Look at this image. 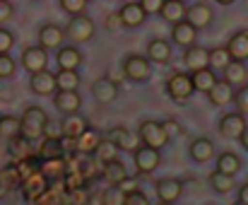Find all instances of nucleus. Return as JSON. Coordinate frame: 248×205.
Returning a JSON list of instances; mask_svg holds the SVG:
<instances>
[{
    "instance_id": "obj_50",
    "label": "nucleus",
    "mask_w": 248,
    "mask_h": 205,
    "mask_svg": "<svg viewBox=\"0 0 248 205\" xmlns=\"http://www.w3.org/2000/svg\"><path fill=\"white\" fill-rule=\"evenodd\" d=\"M138 2L145 10V15H155V12H159V7H162L164 0H138Z\"/></svg>"
},
{
    "instance_id": "obj_51",
    "label": "nucleus",
    "mask_w": 248,
    "mask_h": 205,
    "mask_svg": "<svg viewBox=\"0 0 248 205\" xmlns=\"http://www.w3.org/2000/svg\"><path fill=\"white\" fill-rule=\"evenodd\" d=\"M106 29H108V32H121V29H123V24H121V19H118V12H113V15L106 17Z\"/></svg>"
},
{
    "instance_id": "obj_57",
    "label": "nucleus",
    "mask_w": 248,
    "mask_h": 205,
    "mask_svg": "<svg viewBox=\"0 0 248 205\" xmlns=\"http://www.w3.org/2000/svg\"><path fill=\"white\" fill-rule=\"evenodd\" d=\"M215 2H219V5H234L236 0H215Z\"/></svg>"
},
{
    "instance_id": "obj_43",
    "label": "nucleus",
    "mask_w": 248,
    "mask_h": 205,
    "mask_svg": "<svg viewBox=\"0 0 248 205\" xmlns=\"http://www.w3.org/2000/svg\"><path fill=\"white\" fill-rule=\"evenodd\" d=\"M87 2H89V0H61V10H63V12H68L70 17H75V15H84Z\"/></svg>"
},
{
    "instance_id": "obj_56",
    "label": "nucleus",
    "mask_w": 248,
    "mask_h": 205,
    "mask_svg": "<svg viewBox=\"0 0 248 205\" xmlns=\"http://www.w3.org/2000/svg\"><path fill=\"white\" fill-rule=\"evenodd\" d=\"M7 193H10V191H7V189H5V186H2V184H0V198H5V196H7Z\"/></svg>"
},
{
    "instance_id": "obj_49",
    "label": "nucleus",
    "mask_w": 248,
    "mask_h": 205,
    "mask_svg": "<svg viewBox=\"0 0 248 205\" xmlns=\"http://www.w3.org/2000/svg\"><path fill=\"white\" fill-rule=\"evenodd\" d=\"M12 15H15V7H12L7 0H0V27H2L5 22H10Z\"/></svg>"
},
{
    "instance_id": "obj_30",
    "label": "nucleus",
    "mask_w": 248,
    "mask_h": 205,
    "mask_svg": "<svg viewBox=\"0 0 248 205\" xmlns=\"http://www.w3.org/2000/svg\"><path fill=\"white\" fill-rule=\"evenodd\" d=\"M190 82H193V90H195V92L207 95V92L215 87V82H217V73L210 70V68L195 70V73H190Z\"/></svg>"
},
{
    "instance_id": "obj_37",
    "label": "nucleus",
    "mask_w": 248,
    "mask_h": 205,
    "mask_svg": "<svg viewBox=\"0 0 248 205\" xmlns=\"http://www.w3.org/2000/svg\"><path fill=\"white\" fill-rule=\"evenodd\" d=\"M207 184L217 191V193H232L234 191V186H236V181H234V176H227V174H219V172H212L210 174V179H207Z\"/></svg>"
},
{
    "instance_id": "obj_14",
    "label": "nucleus",
    "mask_w": 248,
    "mask_h": 205,
    "mask_svg": "<svg viewBox=\"0 0 248 205\" xmlns=\"http://www.w3.org/2000/svg\"><path fill=\"white\" fill-rule=\"evenodd\" d=\"M118 19H121L123 29H125V27H128V29H138V27L145 24L147 15H145V10L140 7V2H125V5L118 10Z\"/></svg>"
},
{
    "instance_id": "obj_8",
    "label": "nucleus",
    "mask_w": 248,
    "mask_h": 205,
    "mask_svg": "<svg viewBox=\"0 0 248 205\" xmlns=\"http://www.w3.org/2000/svg\"><path fill=\"white\" fill-rule=\"evenodd\" d=\"M106 140H111V142L116 145V150H125V152H135V150L140 147L138 133H133V130H128V128H123V126L111 128L108 135H106Z\"/></svg>"
},
{
    "instance_id": "obj_32",
    "label": "nucleus",
    "mask_w": 248,
    "mask_h": 205,
    "mask_svg": "<svg viewBox=\"0 0 248 205\" xmlns=\"http://www.w3.org/2000/svg\"><path fill=\"white\" fill-rule=\"evenodd\" d=\"M101 174H104V179H106L111 186H116V184H121V181L128 176V169H125V164H123L121 159H111V162H106V164L101 167Z\"/></svg>"
},
{
    "instance_id": "obj_54",
    "label": "nucleus",
    "mask_w": 248,
    "mask_h": 205,
    "mask_svg": "<svg viewBox=\"0 0 248 205\" xmlns=\"http://www.w3.org/2000/svg\"><path fill=\"white\" fill-rule=\"evenodd\" d=\"M239 203L248 205V184H241V186H239Z\"/></svg>"
},
{
    "instance_id": "obj_42",
    "label": "nucleus",
    "mask_w": 248,
    "mask_h": 205,
    "mask_svg": "<svg viewBox=\"0 0 248 205\" xmlns=\"http://www.w3.org/2000/svg\"><path fill=\"white\" fill-rule=\"evenodd\" d=\"M15 70H17L15 58H12L10 53H0V80L12 78V75H15Z\"/></svg>"
},
{
    "instance_id": "obj_35",
    "label": "nucleus",
    "mask_w": 248,
    "mask_h": 205,
    "mask_svg": "<svg viewBox=\"0 0 248 205\" xmlns=\"http://www.w3.org/2000/svg\"><path fill=\"white\" fill-rule=\"evenodd\" d=\"M61 157H65V152H63L58 138H44V142L39 147V159L46 162V159H61Z\"/></svg>"
},
{
    "instance_id": "obj_3",
    "label": "nucleus",
    "mask_w": 248,
    "mask_h": 205,
    "mask_svg": "<svg viewBox=\"0 0 248 205\" xmlns=\"http://www.w3.org/2000/svg\"><path fill=\"white\" fill-rule=\"evenodd\" d=\"M123 75L125 80H133V82H147L152 78V63L140 56V53H130L123 58Z\"/></svg>"
},
{
    "instance_id": "obj_52",
    "label": "nucleus",
    "mask_w": 248,
    "mask_h": 205,
    "mask_svg": "<svg viewBox=\"0 0 248 205\" xmlns=\"http://www.w3.org/2000/svg\"><path fill=\"white\" fill-rule=\"evenodd\" d=\"M123 193H130V191H138V184H135V179H130V176H125L121 184H116Z\"/></svg>"
},
{
    "instance_id": "obj_1",
    "label": "nucleus",
    "mask_w": 248,
    "mask_h": 205,
    "mask_svg": "<svg viewBox=\"0 0 248 205\" xmlns=\"http://www.w3.org/2000/svg\"><path fill=\"white\" fill-rule=\"evenodd\" d=\"M48 123V116L41 106H27L24 113L19 116V135L29 142L44 138V128Z\"/></svg>"
},
{
    "instance_id": "obj_9",
    "label": "nucleus",
    "mask_w": 248,
    "mask_h": 205,
    "mask_svg": "<svg viewBox=\"0 0 248 205\" xmlns=\"http://www.w3.org/2000/svg\"><path fill=\"white\" fill-rule=\"evenodd\" d=\"M212 19H215V12H212V7H210L207 2H195V5L186 7V22H188L190 27H195V29L210 27Z\"/></svg>"
},
{
    "instance_id": "obj_48",
    "label": "nucleus",
    "mask_w": 248,
    "mask_h": 205,
    "mask_svg": "<svg viewBox=\"0 0 248 205\" xmlns=\"http://www.w3.org/2000/svg\"><path fill=\"white\" fill-rule=\"evenodd\" d=\"M87 203V193H84V186L80 189H73L68 191V205H84Z\"/></svg>"
},
{
    "instance_id": "obj_45",
    "label": "nucleus",
    "mask_w": 248,
    "mask_h": 205,
    "mask_svg": "<svg viewBox=\"0 0 248 205\" xmlns=\"http://www.w3.org/2000/svg\"><path fill=\"white\" fill-rule=\"evenodd\" d=\"M234 104H236L239 113L246 116L248 113V82L246 85H241L239 90H234Z\"/></svg>"
},
{
    "instance_id": "obj_40",
    "label": "nucleus",
    "mask_w": 248,
    "mask_h": 205,
    "mask_svg": "<svg viewBox=\"0 0 248 205\" xmlns=\"http://www.w3.org/2000/svg\"><path fill=\"white\" fill-rule=\"evenodd\" d=\"M0 135L7 140L19 135V118L17 116H0Z\"/></svg>"
},
{
    "instance_id": "obj_34",
    "label": "nucleus",
    "mask_w": 248,
    "mask_h": 205,
    "mask_svg": "<svg viewBox=\"0 0 248 205\" xmlns=\"http://www.w3.org/2000/svg\"><path fill=\"white\" fill-rule=\"evenodd\" d=\"M207 68L210 70H224L227 65H229V61H232V56H229V51L224 48V46H215V48H207Z\"/></svg>"
},
{
    "instance_id": "obj_31",
    "label": "nucleus",
    "mask_w": 248,
    "mask_h": 205,
    "mask_svg": "<svg viewBox=\"0 0 248 205\" xmlns=\"http://www.w3.org/2000/svg\"><path fill=\"white\" fill-rule=\"evenodd\" d=\"M7 152H10V157H12L15 162H22V159H29V157H34V155H31V142H29V140H24L22 135H15V138H10Z\"/></svg>"
},
{
    "instance_id": "obj_18",
    "label": "nucleus",
    "mask_w": 248,
    "mask_h": 205,
    "mask_svg": "<svg viewBox=\"0 0 248 205\" xmlns=\"http://www.w3.org/2000/svg\"><path fill=\"white\" fill-rule=\"evenodd\" d=\"M207 48L205 46H198V44H193V46H188V48H183V65H186V70H190V73H195V70H202V68H207Z\"/></svg>"
},
{
    "instance_id": "obj_6",
    "label": "nucleus",
    "mask_w": 248,
    "mask_h": 205,
    "mask_svg": "<svg viewBox=\"0 0 248 205\" xmlns=\"http://www.w3.org/2000/svg\"><path fill=\"white\" fill-rule=\"evenodd\" d=\"M65 41V29L61 24H53V22H46L39 27V46L44 51H53V48H61Z\"/></svg>"
},
{
    "instance_id": "obj_24",
    "label": "nucleus",
    "mask_w": 248,
    "mask_h": 205,
    "mask_svg": "<svg viewBox=\"0 0 248 205\" xmlns=\"http://www.w3.org/2000/svg\"><path fill=\"white\" fill-rule=\"evenodd\" d=\"M87 126H89V123H87V118L78 111V113H65L58 128H61V135H65V138H73V140H75Z\"/></svg>"
},
{
    "instance_id": "obj_58",
    "label": "nucleus",
    "mask_w": 248,
    "mask_h": 205,
    "mask_svg": "<svg viewBox=\"0 0 248 205\" xmlns=\"http://www.w3.org/2000/svg\"><path fill=\"white\" fill-rule=\"evenodd\" d=\"M234 205H244V203H239V201H236V203H234Z\"/></svg>"
},
{
    "instance_id": "obj_22",
    "label": "nucleus",
    "mask_w": 248,
    "mask_h": 205,
    "mask_svg": "<svg viewBox=\"0 0 248 205\" xmlns=\"http://www.w3.org/2000/svg\"><path fill=\"white\" fill-rule=\"evenodd\" d=\"M101 133L96 130V128H92V126H87L82 133L75 138V155H92L94 150H96V145L101 142Z\"/></svg>"
},
{
    "instance_id": "obj_59",
    "label": "nucleus",
    "mask_w": 248,
    "mask_h": 205,
    "mask_svg": "<svg viewBox=\"0 0 248 205\" xmlns=\"http://www.w3.org/2000/svg\"><path fill=\"white\" fill-rule=\"evenodd\" d=\"M181 2H186V0H181Z\"/></svg>"
},
{
    "instance_id": "obj_7",
    "label": "nucleus",
    "mask_w": 248,
    "mask_h": 205,
    "mask_svg": "<svg viewBox=\"0 0 248 205\" xmlns=\"http://www.w3.org/2000/svg\"><path fill=\"white\" fill-rule=\"evenodd\" d=\"M46 65H48V51H44L39 44L36 46H27L22 51V68L29 70V75L46 70Z\"/></svg>"
},
{
    "instance_id": "obj_20",
    "label": "nucleus",
    "mask_w": 248,
    "mask_h": 205,
    "mask_svg": "<svg viewBox=\"0 0 248 205\" xmlns=\"http://www.w3.org/2000/svg\"><path fill=\"white\" fill-rule=\"evenodd\" d=\"M232 56V61H239V63H246L248 61V32L246 29H239L232 34L229 44L224 46Z\"/></svg>"
},
{
    "instance_id": "obj_47",
    "label": "nucleus",
    "mask_w": 248,
    "mask_h": 205,
    "mask_svg": "<svg viewBox=\"0 0 248 205\" xmlns=\"http://www.w3.org/2000/svg\"><path fill=\"white\" fill-rule=\"evenodd\" d=\"M123 205H152L150 203V198L138 189V191H130V193H125V203Z\"/></svg>"
},
{
    "instance_id": "obj_13",
    "label": "nucleus",
    "mask_w": 248,
    "mask_h": 205,
    "mask_svg": "<svg viewBox=\"0 0 248 205\" xmlns=\"http://www.w3.org/2000/svg\"><path fill=\"white\" fill-rule=\"evenodd\" d=\"M155 189H157V198H159L162 203H166V205L176 203V201L183 196V184H181L178 179H173V176H164V179H159V181L155 184Z\"/></svg>"
},
{
    "instance_id": "obj_53",
    "label": "nucleus",
    "mask_w": 248,
    "mask_h": 205,
    "mask_svg": "<svg viewBox=\"0 0 248 205\" xmlns=\"http://www.w3.org/2000/svg\"><path fill=\"white\" fill-rule=\"evenodd\" d=\"M111 82H116V85H121V80H125V75H123V68H113V73L111 75H106Z\"/></svg>"
},
{
    "instance_id": "obj_38",
    "label": "nucleus",
    "mask_w": 248,
    "mask_h": 205,
    "mask_svg": "<svg viewBox=\"0 0 248 205\" xmlns=\"http://www.w3.org/2000/svg\"><path fill=\"white\" fill-rule=\"evenodd\" d=\"M56 87L58 90H78L80 87V73L78 70H58L56 73Z\"/></svg>"
},
{
    "instance_id": "obj_33",
    "label": "nucleus",
    "mask_w": 248,
    "mask_h": 205,
    "mask_svg": "<svg viewBox=\"0 0 248 205\" xmlns=\"http://www.w3.org/2000/svg\"><path fill=\"white\" fill-rule=\"evenodd\" d=\"M239 169H241L239 155H234V152H222V155L217 157V169H215V172L227 174V176H236Z\"/></svg>"
},
{
    "instance_id": "obj_28",
    "label": "nucleus",
    "mask_w": 248,
    "mask_h": 205,
    "mask_svg": "<svg viewBox=\"0 0 248 205\" xmlns=\"http://www.w3.org/2000/svg\"><path fill=\"white\" fill-rule=\"evenodd\" d=\"M222 73H224V82L232 85L234 90L241 87V85H246V80H248L246 63H239V61H229V65H227Z\"/></svg>"
},
{
    "instance_id": "obj_4",
    "label": "nucleus",
    "mask_w": 248,
    "mask_h": 205,
    "mask_svg": "<svg viewBox=\"0 0 248 205\" xmlns=\"http://www.w3.org/2000/svg\"><path fill=\"white\" fill-rule=\"evenodd\" d=\"M166 95L176 104H186L193 97V82H190V73H173L164 85Z\"/></svg>"
},
{
    "instance_id": "obj_55",
    "label": "nucleus",
    "mask_w": 248,
    "mask_h": 205,
    "mask_svg": "<svg viewBox=\"0 0 248 205\" xmlns=\"http://www.w3.org/2000/svg\"><path fill=\"white\" fill-rule=\"evenodd\" d=\"M239 142H241V147L248 152V126L244 128V133H241V138H239Z\"/></svg>"
},
{
    "instance_id": "obj_11",
    "label": "nucleus",
    "mask_w": 248,
    "mask_h": 205,
    "mask_svg": "<svg viewBox=\"0 0 248 205\" xmlns=\"http://www.w3.org/2000/svg\"><path fill=\"white\" fill-rule=\"evenodd\" d=\"M133 159H135V167H138L140 174H152V172L159 167L162 155H159V150H152V147H142V145H140V147L133 152Z\"/></svg>"
},
{
    "instance_id": "obj_19",
    "label": "nucleus",
    "mask_w": 248,
    "mask_h": 205,
    "mask_svg": "<svg viewBox=\"0 0 248 205\" xmlns=\"http://www.w3.org/2000/svg\"><path fill=\"white\" fill-rule=\"evenodd\" d=\"M171 53H173V46H171V41H166V39H152L150 44H147V61L150 63H159V65H164L171 61Z\"/></svg>"
},
{
    "instance_id": "obj_5",
    "label": "nucleus",
    "mask_w": 248,
    "mask_h": 205,
    "mask_svg": "<svg viewBox=\"0 0 248 205\" xmlns=\"http://www.w3.org/2000/svg\"><path fill=\"white\" fill-rule=\"evenodd\" d=\"M138 138H140V145L142 147H152V150H162V147H166V142H169L164 130H162V123L159 121H152V118H147V121L140 123Z\"/></svg>"
},
{
    "instance_id": "obj_23",
    "label": "nucleus",
    "mask_w": 248,
    "mask_h": 205,
    "mask_svg": "<svg viewBox=\"0 0 248 205\" xmlns=\"http://www.w3.org/2000/svg\"><path fill=\"white\" fill-rule=\"evenodd\" d=\"M188 155H190L193 162L205 164L207 159L215 157V142H212L210 138H195V140L190 142V147H188Z\"/></svg>"
},
{
    "instance_id": "obj_2",
    "label": "nucleus",
    "mask_w": 248,
    "mask_h": 205,
    "mask_svg": "<svg viewBox=\"0 0 248 205\" xmlns=\"http://www.w3.org/2000/svg\"><path fill=\"white\" fill-rule=\"evenodd\" d=\"M96 34V24L89 15H75L68 19V27H65V36L73 41V44H87L92 41Z\"/></svg>"
},
{
    "instance_id": "obj_41",
    "label": "nucleus",
    "mask_w": 248,
    "mask_h": 205,
    "mask_svg": "<svg viewBox=\"0 0 248 205\" xmlns=\"http://www.w3.org/2000/svg\"><path fill=\"white\" fill-rule=\"evenodd\" d=\"M125 203V193L118 186H108L101 193V205H123Z\"/></svg>"
},
{
    "instance_id": "obj_36",
    "label": "nucleus",
    "mask_w": 248,
    "mask_h": 205,
    "mask_svg": "<svg viewBox=\"0 0 248 205\" xmlns=\"http://www.w3.org/2000/svg\"><path fill=\"white\" fill-rule=\"evenodd\" d=\"M118 155V150H116V145L111 142V140H106V138H101V142L96 145V150L92 152V157H94V162L96 164H106V162H111V159H118L116 157Z\"/></svg>"
},
{
    "instance_id": "obj_15",
    "label": "nucleus",
    "mask_w": 248,
    "mask_h": 205,
    "mask_svg": "<svg viewBox=\"0 0 248 205\" xmlns=\"http://www.w3.org/2000/svg\"><path fill=\"white\" fill-rule=\"evenodd\" d=\"M246 126H248L246 118H244L239 111H234V113H227L224 118H219V133H222L227 140H239Z\"/></svg>"
},
{
    "instance_id": "obj_10",
    "label": "nucleus",
    "mask_w": 248,
    "mask_h": 205,
    "mask_svg": "<svg viewBox=\"0 0 248 205\" xmlns=\"http://www.w3.org/2000/svg\"><path fill=\"white\" fill-rule=\"evenodd\" d=\"M29 90L34 92V95H39V97H51V95H56V73H51V70H41V73H34L31 78H29Z\"/></svg>"
},
{
    "instance_id": "obj_21",
    "label": "nucleus",
    "mask_w": 248,
    "mask_h": 205,
    "mask_svg": "<svg viewBox=\"0 0 248 205\" xmlns=\"http://www.w3.org/2000/svg\"><path fill=\"white\" fill-rule=\"evenodd\" d=\"M92 97L99 104H111L118 97V85L111 82V80L104 75V78H99V80L92 82Z\"/></svg>"
},
{
    "instance_id": "obj_25",
    "label": "nucleus",
    "mask_w": 248,
    "mask_h": 205,
    "mask_svg": "<svg viewBox=\"0 0 248 205\" xmlns=\"http://www.w3.org/2000/svg\"><path fill=\"white\" fill-rule=\"evenodd\" d=\"M19 189H24V198H27L29 203H34L39 196H44V193H46V189H48V181H46V179H44V176L36 172V174H31L29 179H24Z\"/></svg>"
},
{
    "instance_id": "obj_27",
    "label": "nucleus",
    "mask_w": 248,
    "mask_h": 205,
    "mask_svg": "<svg viewBox=\"0 0 248 205\" xmlns=\"http://www.w3.org/2000/svg\"><path fill=\"white\" fill-rule=\"evenodd\" d=\"M39 174L51 184V181H58V179H63L65 174H68V167H65V157H61V159H46V162H41L39 164Z\"/></svg>"
},
{
    "instance_id": "obj_29",
    "label": "nucleus",
    "mask_w": 248,
    "mask_h": 205,
    "mask_svg": "<svg viewBox=\"0 0 248 205\" xmlns=\"http://www.w3.org/2000/svg\"><path fill=\"white\" fill-rule=\"evenodd\" d=\"M207 99H210L212 106H227V104L234 102V87L227 85L224 80H217L215 87L207 92Z\"/></svg>"
},
{
    "instance_id": "obj_46",
    "label": "nucleus",
    "mask_w": 248,
    "mask_h": 205,
    "mask_svg": "<svg viewBox=\"0 0 248 205\" xmlns=\"http://www.w3.org/2000/svg\"><path fill=\"white\" fill-rule=\"evenodd\" d=\"M15 46V34L5 27H0V53H10V48Z\"/></svg>"
},
{
    "instance_id": "obj_12",
    "label": "nucleus",
    "mask_w": 248,
    "mask_h": 205,
    "mask_svg": "<svg viewBox=\"0 0 248 205\" xmlns=\"http://www.w3.org/2000/svg\"><path fill=\"white\" fill-rule=\"evenodd\" d=\"M53 106L65 116V113H78L82 106V97L78 90H56L53 95Z\"/></svg>"
},
{
    "instance_id": "obj_39",
    "label": "nucleus",
    "mask_w": 248,
    "mask_h": 205,
    "mask_svg": "<svg viewBox=\"0 0 248 205\" xmlns=\"http://www.w3.org/2000/svg\"><path fill=\"white\" fill-rule=\"evenodd\" d=\"M0 184L7 189V191H12V189H19L22 186V176H19V172H17V167L12 164V167H5L2 172H0Z\"/></svg>"
},
{
    "instance_id": "obj_26",
    "label": "nucleus",
    "mask_w": 248,
    "mask_h": 205,
    "mask_svg": "<svg viewBox=\"0 0 248 205\" xmlns=\"http://www.w3.org/2000/svg\"><path fill=\"white\" fill-rule=\"evenodd\" d=\"M157 15H159L164 22H169V24L183 22V19H186V2H181V0H164Z\"/></svg>"
},
{
    "instance_id": "obj_16",
    "label": "nucleus",
    "mask_w": 248,
    "mask_h": 205,
    "mask_svg": "<svg viewBox=\"0 0 248 205\" xmlns=\"http://www.w3.org/2000/svg\"><path fill=\"white\" fill-rule=\"evenodd\" d=\"M56 63H58V70H78L82 65V53L75 44H65L58 48Z\"/></svg>"
},
{
    "instance_id": "obj_17",
    "label": "nucleus",
    "mask_w": 248,
    "mask_h": 205,
    "mask_svg": "<svg viewBox=\"0 0 248 205\" xmlns=\"http://www.w3.org/2000/svg\"><path fill=\"white\" fill-rule=\"evenodd\" d=\"M171 41L176 46H181V48H188V46H193L198 41V29L190 27L186 19L176 22V24H171Z\"/></svg>"
},
{
    "instance_id": "obj_44",
    "label": "nucleus",
    "mask_w": 248,
    "mask_h": 205,
    "mask_svg": "<svg viewBox=\"0 0 248 205\" xmlns=\"http://www.w3.org/2000/svg\"><path fill=\"white\" fill-rule=\"evenodd\" d=\"M162 123V130H164L166 140H173V138H178L181 133H183V126L176 121V118H164V121H159Z\"/></svg>"
}]
</instances>
